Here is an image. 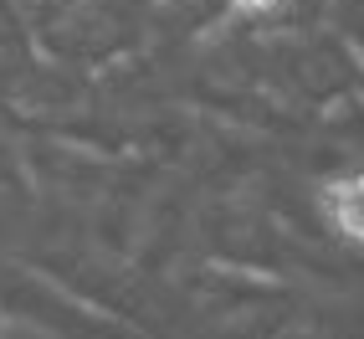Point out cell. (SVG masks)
Segmentation results:
<instances>
[{
	"label": "cell",
	"instance_id": "cell-1",
	"mask_svg": "<svg viewBox=\"0 0 364 339\" xmlns=\"http://www.w3.org/2000/svg\"><path fill=\"white\" fill-rule=\"evenodd\" d=\"M323 211L333 216L338 231H349L354 241H364V170H354V175L333 180L323 190Z\"/></svg>",
	"mask_w": 364,
	"mask_h": 339
},
{
	"label": "cell",
	"instance_id": "cell-2",
	"mask_svg": "<svg viewBox=\"0 0 364 339\" xmlns=\"http://www.w3.org/2000/svg\"><path fill=\"white\" fill-rule=\"evenodd\" d=\"M241 11H267V6H277V0H236Z\"/></svg>",
	"mask_w": 364,
	"mask_h": 339
}]
</instances>
